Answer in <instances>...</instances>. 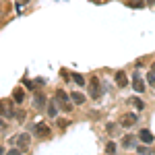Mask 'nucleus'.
<instances>
[{
	"label": "nucleus",
	"mask_w": 155,
	"mask_h": 155,
	"mask_svg": "<svg viewBox=\"0 0 155 155\" xmlns=\"http://www.w3.org/2000/svg\"><path fill=\"white\" fill-rule=\"evenodd\" d=\"M15 143H17V147H19V149H27V147H29V143H31V137H29L27 132H21V134L15 139Z\"/></svg>",
	"instance_id": "7ed1b4c3"
},
{
	"label": "nucleus",
	"mask_w": 155,
	"mask_h": 155,
	"mask_svg": "<svg viewBox=\"0 0 155 155\" xmlns=\"http://www.w3.org/2000/svg\"><path fill=\"white\" fill-rule=\"evenodd\" d=\"M106 153H107V155H114V153H116V143H114V141H107V145H106Z\"/></svg>",
	"instance_id": "ddd939ff"
},
{
	"label": "nucleus",
	"mask_w": 155,
	"mask_h": 155,
	"mask_svg": "<svg viewBox=\"0 0 155 155\" xmlns=\"http://www.w3.org/2000/svg\"><path fill=\"white\" fill-rule=\"evenodd\" d=\"M0 116H6V118L15 116V110L11 107V101H0Z\"/></svg>",
	"instance_id": "39448f33"
},
{
	"label": "nucleus",
	"mask_w": 155,
	"mask_h": 155,
	"mask_svg": "<svg viewBox=\"0 0 155 155\" xmlns=\"http://www.w3.org/2000/svg\"><path fill=\"white\" fill-rule=\"evenodd\" d=\"M153 155H155V151H153Z\"/></svg>",
	"instance_id": "c85d7f7f"
},
{
	"label": "nucleus",
	"mask_w": 155,
	"mask_h": 155,
	"mask_svg": "<svg viewBox=\"0 0 155 155\" xmlns=\"http://www.w3.org/2000/svg\"><path fill=\"white\" fill-rule=\"evenodd\" d=\"M58 101H56V97H54V99H50L48 101V107H46V110H48V116H52V118H54V116H56V114H58Z\"/></svg>",
	"instance_id": "1a4fd4ad"
},
{
	"label": "nucleus",
	"mask_w": 155,
	"mask_h": 155,
	"mask_svg": "<svg viewBox=\"0 0 155 155\" xmlns=\"http://www.w3.org/2000/svg\"><path fill=\"white\" fill-rule=\"evenodd\" d=\"M116 85H118V87H122V89H124V87L128 85V77H126V74H124L122 71L116 72Z\"/></svg>",
	"instance_id": "9d476101"
},
{
	"label": "nucleus",
	"mask_w": 155,
	"mask_h": 155,
	"mask_svg": "<svg viewBox=\"0 0 155 155\" xmlns=\"http://www.w3.org/2000/svg\"><path fill=\"white\" fill-rule=\"evenodd\" d=\"M35 134H37V137H41V139L50 137V128H48V124H44V122H37V124H35Z\"/></svg>",
	"instance_id": "0eeeda50"
},
{
	"label": "nucleus",
	"mask_w": 155,
	"mask_h": 155,
	"mask_svg": "<svg viewBox=\"0 0 155 155\" xmlns=\"http://www.w3.org/2000/svg\"><path fill=\"white\" fill-rule=\"evenodd\" d=\"M71 99L77 104V106H81V104H85V99H87V97H85L81 91H72V93H71Z\"/></svg>",
	"instance_id": "9b49d317"
},
{
	"label": "nucleus",
	"mask_w": 155,
	"mask_h": 155,
	"mask_svg": "<svg viewBox=\"0 0 155 155\" xmlns=\"http://www.w3.org/2000/svg\"><path fill=\"white\" fill-rule=\"evenodd\" d=\"M130 104H132L134 107H139V110H143V107H145V104L141 101V99H139V97H134V99H130Z\"/></svg>",
	"instance_id": "dca6fc26"
},
{
	"label": "nucleus",
	"mask_w": 155,
	"mask_h": 155,
	"mask_svg": "<svg viewBox=\"0 0 155 155\" xmlns=\"http://www.w3.org/2000/svg\"><path fill=\"white\" fill-rule=\"evenodd\" d=\"M58 126H60V128H66V126H68V122H66V120H58Z\"/></svg>",
	"instance_id": "aec40b11"
},
{
	"label": "nucleus",
	"mask_w": 155,
	"mask_h": 155,
	"mask_svg": "<svg viewBox=\"0 0 155 155\" xmlns=\"http://www.w3.org/2000/svg\"><path fill=\"white\" fill-rule=\"evenodd\" d=\"M72 79H74V83H77V85H81V87L85 85V79H83V74H72Z\"/></svg>",
	"instance_id": "f3484780"
},
{
	"label": "nucleus",
	"mask_w": 155,
	"mask_h": 155,
	"mask_svg": "<svg viewBox=\"0 0 155 155\" xmlns=\"http://www.w3.org/2000/svg\"><path fill=\"white\" fill-rule=\"evenodd\" d=\"M128 4H130V6H134V8H141V6H145V4H147V0H128Z\"/></svg>",
	"instance_id": "2eb2a0df"
},
{
	"label": "nucleus",
	"mask_w": 155,
	"mask_h": 155,
	"mask_svg": "<svg viewBox=\"0 0 155 155\" xmlns=\"http://www.w3.org/2000/svg\"><path fill=\"white\" fill-rule=\"evenodd\" d=\"M151 72H153V74H155V64H153V66H151Z\"/></svg>",
	"instance_id": "bb28decb"
},
{
	"label": "nucleus",
	"mask_w": 155,
	"mask_h": 155,
	"mask_svg": "<svg viewBox=\"0 0 155 155\" xmlns=\"http://www.w3.org/2000/svg\"><path fill=\"white\" fill-rule=\"evenodd\" d=\"M122 145H124V147H132V145H134V137H132V134H126V137L122 139Z\"/></svg>",
	"instance_id": "4468645a"
},
{
	"label": "nucleus",
	"mask_w": 155,
	"mask_h": 155,
	"mask_svg": "<svg viewBox=\"0 0 155 155\" xmlns=\"http://www.w3.org/2000/svg\"><path fill=\"white\" fill-rule=\"evenodd\" d=\"M95 2H99V0H95Z\"/></svg>",
	"instance_id": "cd10ccee"
},
{
	"label": "nucleus",
	"mask_w": 155,
	"mask_h": 155,
	"mask_svg": "<svg viewBox=\"0 0 155 155\" xmlns=\"http://www.w3.org/2000/svg\"><path fill=\"white\" fill-rule=\"evenodd\" d=\"M139 139H141V143H145V145H151V143L155 141V139H153V134L147 130V128H143V130L139 132Z\"/></svg>",
	"instance_id": "6e6552de"
},
{
	"label": "nucleus",
	"mask_w": 155,
	"mask_h": 155,
	"mask_svg": "<svg viewBox=\"0 0 155 155\" xmlns=\"http://www.w3.org/2000/svg\"><path fill=\"white\" fill-rule=\"evenodd\" d=\"M139 153H141V155H149V149H145V147H141V149H139Z\"/></svg>",
	"instance_id": "4be33fe9"
},
{
	"label": "nucleus",
	"mask_w": 155,
	"mask_h": 155,
	"mask_svg": "<svg viewBox=\"0 0 155 155\" xmlns=\"http://www.w3.org/2000/svg\"><path fill=\"white\" fill-rule=\"evenodd\" d=\"M0 128H6V126H4V120L0 118Z\"/></svg>",
	"instance_id": "b1692460"
},
{
	"label": "nucleus",
	"mask_w": 155,
	"mask_h": 155,
	"mask_svg": "<svg viewBox=\"0 0 155 155\" xmlns=\"http://www.w3.org/2000/svg\"><path fill=\"white\" fill-rule=\"evenodd\" d=\"M89 93H91L93 99H97V97L101 95V85H99V79L97 77H91L89 79Z\"/></svg>",
	"instance_id": "f03ea898"
},
{
	"label": "nucleus",
	"mask_w": 155,
	"mask_h": 155,
	"mask_svg": "<svg viewBox=\"0 0 155 155\" xmlns=\"http://www.w3.org/2000/svg\"><path fill=\"white\" fill-rule=\"evenodd\" d=\"M12 99H15V104H23V99H25V91L21 89V87H17V89H15V95H12Z\"/></svg>",
	"instance_id": "f8f14e48"
},
{
	"label": "nucleus",
	"mask_w": 155,
	"mask_h": 155,
	"mask_svg": "<svg viewBox=\"0 0 155 155\" xmlns=\"http://www.w3.org/2000/svg\"><path fill=\"white\" fill-rule=\"evenodd\" d=\"M6 155H21V151H19V149H11Z\"/></svg>",
	"instance_id": "412c9836"
},
{
	"label": "nucleus",
	"mask_w": 155,
	"mask_h": 155,
	"mask_svg": "<svg viewBox=\"0 0 155 155\" xmlns=\"http://www.w3.org/2000/svg\"><path fill=\"white\" fill-rule=\"evenodd\" d=\"M56 101H58V106L62 107L64 112H72L71 97H68V93H66V91H62V89H58V91H56Z\"/></svg>",
	"instance_id": "f257e3e1"
},
{
	"label": "nucleus",
	"mask_w": 155,
	"mask_h": 155,
	"mask_svg": "<svg viewBox=\"0 0 155 155\" xmlns=\"http://www.w3.org/2000/svg\"><path fill=\"white\" fill-rule=\"evenodd\" d=\"M27 2H29V0H19V4H27Z\"/></svg>",
	"instance_id": "393cba45"
},
{
	"label": "nucleus",
	"mask_w": 155,
	"mask_h": 155,
	"mask_svg": "<svg viewBox=\"0 0 155 155\" xmlns=\"http://www.w3.org/2000/svg\"><path fill=\"white\" fill-rule=\"evenodd\" d=\"M147 83H149V85L155 89V74H153L151 71H149V74H147Z\"/></svg>",
	"instance_id": "a211bd4d"
},
{
	"label": "nucleus",
	"mask_w": 155,
	"mask_h": 155,
	"mask_svg": "<svg viewBox=\"0 0 155 155\" xmlns=\"http://www.w3.org/2000/svg\"><path fill=\"white\" fill-rule=\"evenodd\" d=\"M132 87H134L137 93H143V91H145V81H143V77H141L139 72L132 77Z\"/></svg>",
	"instance_id": "423d86ee"
},
{
	"label": "nucleus",
	"mask_w": 155,
	"mask_h": 155,
	"mask_svg": "<svg viewBox=\"0 0 155 155\" xmlns=\"http://www.w3.org/2000/svg\"><path fill=\"white\" fill-rule=\"evenodd\" d=\"M0 155H4V147L2 145H0Z\"/></svg>",
	"instance_id": "a878e982"
},
{
	"label": "nucleus",
	"mask_w": 155,
	"mask_h": 155,
	"mask_svg": "<svg viewBox=\"0 0 155 155\" xmlns=\"http://www.w3.org/2000/svg\"><path fill=\"white\" fill-rule=\"evenodd\" d=\"M147 6H155V0H147Z\"/></svg>",
	"instance_id": "5701e85b"
},
{
	"label": "nucleus",
	"mask_w": 155,
	"mask_h": 155,
	"mask_svg": "<svg viewBox=\"0 0 155 155\" xmlns=\"http://www.w3.org/2000/svg\"><path fill=\"white\" fill-rule=\"evenodd\" d=\"M35 104H37V106H44V104H46V97L41 95V93H37V95H35Z\"/></svg>",
	"instance_id": "6ab92c4d"
},
{
	"label": "nucleus",
	"mask_w": 155,
	"mask_h": 155,
	"mask_svg": "<svg viewBox=\"0 0 155 155\" xmlns=\"http://www.w3.org/2000/svg\"><path fill=\"white\" fill-rule=\"evenodd\" d=\"M137 122H139V116H137V114H124V116L120 118V124L126 126V128H128V126H134Z\"/></svg>",
	"instance_id": "20e7f679"
}]
</instances>
